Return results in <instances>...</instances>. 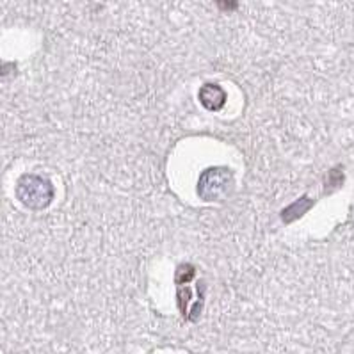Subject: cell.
<instances>
[{
	"label": "cell",
	"instance_id": "cell-1",
	"mask_svg": "<svg viewBox=\"0 0 354 354\" xmlns=\"http://www.w3.org/2000/svg\"><path fill=\"white\" fill-rule=\"evenodd\" d=\"M18 201L29 210H45L54 201L55 189L48 178L41 175L26 173L21 175L15 187Z\"/></svg>",
	"mask_w": 354,
	"mask_h": 354
},
{
	"label": "cell",
	"instance_id": "cell-2",
	"mask_svg": "<svg viewBox=\"0 0 354 354\" xmlns=\"http://www.w3.org/2000/svg\"><path fill=\"white\" fill-rule=\"evenodd\" d=\"M235 189L234 173L228 167H209L198 180L196 192L203 201H221Z\"/></svg>",
	"mask_w": 354,
	"mask_h": 354
},
{
	"label": "cell",
	"instance_id": "cell-3",
	"mask_svg": "<svg viewBox=\"0 0 354 354\" xmlns=\"http://www.w3.org/2000/svg\"><path fill=\"white\" fill-rule=\"evenodd\" d=\"M200 104L203 105L207 111H221L226 104V91L219 86V84H205L203 88L198 93Z\"/></svg>",
	"mask_w": 354,
	"mask_h": 354
},
{
	"label": "cell",
	"instance_id": "cell-4",
	"mask_svg": "<svg viewBox=\"0 0 354 354\" xmlns=\"http://www.w3.org/2000/svg\"><path fill=\"white\" fill-rule=\"evenodd\" d=\"M312 207H313V201L310 200V198L306 196L299 198V200L294 201L292 205H288L287 209L281 212V219H283L285 225H290V223H294L296 219H299L301 216H304V214L308 212Z\"/></svg>",
	"mask_w": 354,
	"mask_h": 354
},
{
	"label": "cell",
	"instance_id": "cell-5",
	"mask_svg": "<svg viewBox=\"0 0 354 354\" xmlns=\"http://www.w3.org/2000/svg\"><path fill=\"white\" fill-rule=\"evenodd\" d=\"M194 274H196V271H194V267L189 266V263H184V266H180L178 269H176V283L182 285V283H187V281H191L192 278H194Z\"/></svg>",
	"mask_w": 354,
	"mask_h": 354
},
{
	"label": "cell",
	"instance_id": "cell-6",
	"mask_svg": "<svg viewBox=\"0 0 354 354\" xmlns=\"http://www.w3.org/2000/svg\"><path fill=\"white\" fill-rule=\"evenodd\" d=\"M217 8L225 9V11H234L239 8V2H217Z\"/></svg>",
	"mask_w": 354,
	"mask_h": 354
}]
</instances>
